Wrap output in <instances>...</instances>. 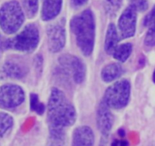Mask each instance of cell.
<instances>
[{"mask_svg": "<svg viewBox=\"0 0 155 146\" xmlns=\"http://www.w3.org/2000/svg\"><path fill=\"white\" fill-rule=\"evenodd\" d=\"M48 122L49 127L65 129L73 126L77 120V112L64 93L53 88L48 103Z\"/></svg>", "mask_w": 155, "mask_h": 146, "instance_id": "cell-1", "label": "cell"}, {"mask_svg": "<svg viewBox=\"0 0 155 146\" xmlns=\"http://www.w3.org/2000/svg\"><path fill=\"white\" fill-rule=\"evenodd\" d=\"M71 31L83 55L90 56L93 52L95 40V22L93 13L86 10L71 21Z\"/></svg>", "mask_w": 155, "mask_h": 146, "instance_id": "cell-2", "label": "cell"}, {"mask_svg": "<svg viewBox=\"0 0 155 146\" xmlns=\"http://www.w3.org/2000/svg\"><path fill=\"white\" fill-rule=\"evenodd\" d=\"M24 21L22 8L16 1L8 2L0 9V27L5 33L12 34L17 32Z\"/></svg>", "mask_w": 155, "mask_h": 146, "instance_id": "cell-3", "label": "cell"}, {"mask_svg": "<svg viewBox=\"0 0 155 146\" xmlns=\"http://www.w3.org/2000/svg\"><path fill=\"white\" fill-rule=\"evenodd\" d=\"M39 42V30L35 24H30L26 26L17 36L8 40L5 46L18 51L30 53L37 47Z\"/></svg>", "mask_w": 155, "mask_h": 146, "instance_id": "cell-4", "label": "cell"}, {"mask_svg": "<svg viewBox=\"0 0 155 146\" xmlns=\"http://www.w3.org/2000/svg\"><path fill=\"white\" fill-rule=\"evenodd\" d=\"M130 91L131 86L128 80L118 81L106 90L103 100L110 108L121 109L128 103Z\"/></svg>", "mask_w": 155, "mask_h": 146, "instance_id": "cell-5", "label": "cell"}, {"mask_svg": "<svg viewBox=\"0 0 155 146\" xmlns=\"http://www.w3.org/2000/svg\"><path fill=\"white\" fill-rule=\"evenodd\" d=\"M58 62L65 72L72 78L75 83L80 84L84 81L86 66L80 58L71 54H65L59 58Z\"/></svg>", "mask_w": 155, "mask_h": 146, "instance_id": "cell-6", "label": "cell"}, {"mask_svg": "<svg viewBox=\"0 0 155 146\" xmlns=\"http://www.w3.org/2000/svg\"><path fill=\"white\" fill-rule=\"evenodd\" d=\"M24 91L20 86L13 84L4 85L0 88V106L2 107L15 108L24 102Z\"/></svg>", "mask_w": 155, "mask_h": 146, "instance_id": "cell-7", "label": "cell"}, {"mask_svg": "<svg viewBox=\"0 0 155 146\" xmlns=\"http://www.w3.org/2000/svg\"><path fill=\"white\" fill-rule=\"evenodd\" d=\"M136 11L130 6L124 10L118 21V30L123 39L134 36L136 30Z\"/></svg>", "mask_w": 155, "mask_h": 146, "instance_id": "cell-8", "label": "cell"}, {"mask_svg": "<svg viewBox=\"0 0 155 146\" xmlns=\"http://www.w3.org/2000/svg\"><path fill=\"white\" fill-rule=\"evenodd\" d=\"M48 47L51 53H58L64 48L66 43V33L61 24H51L46 30Z\"/></svg>", "mask_w": 155, "mask_h": 146, "instance_id": "cell-9", "label": "cell"}, {"mask_svg": "<svg viewBox=\"0 0 155 146\" xmlns=\"http://www.w3.org/2000/svg\"><path fill=\"white\" fill-rule=\"evenodd\" d=\"M96 123L102 138L109 137L114 125V116L110 107L104 100L101 102L97 110Z\"/></svg>", "mask_w": 155, "mask_h": 146, "instance_id": "cell-10", "label": "cell"}, {"mask_svg": "<svg viewBox=\"0 0 155 146\" xmlns=\"http://www.w3.org/2000/svg\"><path fill=\"white\" fill-rule=\"evenodd\" d=\"M95 135L92 128L80 126L74 131L71 146H94Z\"/></svg>", "mask_w": 155, "mask_h": 146, "instance_id": "cell-11", "label": "cell"}, {"mask_svg": "<svg viewBox=\"0 0 155 146\" xmlns=\"http://www.w3.org/2000/svg\"><path fill=\"white\" fill-rule=\"evenodd\" d=\"M42 18L43 21H50L60 13L62 0H42Z\"/></svg>", "mask_w": 155, "mask_h": 146, "instance_id": "cell-12", "label": "cell"}, {"mask_svg": "<svg viewBox=\"0 0 155 146\" xmlns=\"http://www.w3.org/2000/svg\"><path fill=\"white\" fill-rule=\"evenodd\" d=\"M3 71L6 75L12 78H21L27 74V68L20 62L9 60L3 65Z\"/></svg>", "mask_w": 155, "mask_h": 146, "instance_id": "cell-13", "label": "cell"}, {"mask_svg": "<svg viewBox=\"0 0 155 146\" xmlns=\"http://www.w3.org/2000/svg\"><path fill=\"white\" fill-rule=\"evenodd\" d=\"M45 146H68L64 129L49 127V134Z\"/></svg>", "mask_w": 155, "mask_h": 146, "instance_id": "cell-14", "label": "cell"}, {"mask_svg": "<svg viewBox=\"0 0 155 146\" xmlns=\"http://www.w3.org/2000/svg\"><path fill=\"white\" fill-rule=\"evenodd\" d=\"M119 35L117 30L114 24H110L107 27L104 42V50L107 54H112L117 47Z\"/></svg>", "mask_w": 155, "mask_h": 146, "instance_id": "cell-15", "label": "cell"}, {"mask_svg": "<svg viewBox=\"0 0 155 146\" xmlns=\"http://www.w3.org/2000/svg\"><path fill=\"white\" fill-rule=\"evenodd\" d=\"M124 72L122 66L118 63H110L101 70V76L104 82H111L120 77Z\"/></svg>", "mask_w": 155, "mask_h": 146, "instance_id": "cell-16", "label": "cell"}, {"mask_svg": "<svg viewBox=\"0 0 155 146\" xmlns=\"http://www.w3.org/2000/svg\"><path fill=\"white\" fill-rule=\"evenodd\" d=\"M133 52V46L130 43H123L120 46H117L114 53H112L113 57L120 62H124L128 59Z\"/></svg>", "mask_w": 155, "mask_h": 146, "instance_id": "cell-17", "label": "cell"}, {"mask_svg": "<svg viewBox=\"0 0 155 146\" xmlns=\"http://www.w3.org/2000/svg\"><path fill=\"white\" fill-rule=\"evenodd\" d=\"M13 123V118L9 114L0 112V136L5 135L12 129Z\"/></svg>", "mask_w": 155, "mask_h": 146, "instance_id": "cell-18", "label": "cell"}, {"mask_svg": "<svg viewBox=\"0 0 155 146\" xmlns=\"http://www.w3.org/2000/svg\"><path fill=\"white\" fill-rule=\"evenodd\" d=\"M23 8L26 15L29 18H33L36 15L39 8L38 0H21Z\"/></svg>", "mask_w": 155, "mask_h": 146, "instance_id": "cell-19", "label": "cell"}, {"mask_svg": "<svg viewBox=\"0 0 155 146\" xmlns=\"http://www.w3.org/2000/svg\"><path fill=\"white\" fill-rule=\"evenodd\" d=\"M104 4L107 13L110 15H114L120 9L122 0H104Z\"/></svg>", "mask_w": 155, "mask_h": 146, "instance_id": "cell-20", "label": "cell"}, {"mask_svg": "<svg viewBox=\"0 0 155 146\" xmlns=\"http://www.w3.org/2000/svg\"><path fill=\"white\" fill-rule=\"evenodd\" d=\"M30 107L31 109L39 115H42L45 111V106L39 101L37 94H31L30 95Z\"/></svg>", "mask_w": 155, "mask_h": 146, "instance_id": "cell-21", "label": "cell"}, {"mask_svg": "<svg viewBox=\"0 0 155 146\" xmlns=\"http://www.w3.org/2000/svg\"><path fill=\"white\" fill-rule=\"evenodd\" d=\"M144 25L150 30H155V7L144 19Z\"/></svg>", "mask_w": 155, "mask_h": 146, "instance_id": "cell-22", "label": "cell"}, {"mask_svg": "<svg viewBox=\"0 0 155 146\" xmlns=\"http://www.w3.org/2000/svg\"><path fill=\"white\" fill-rule=\"evenodd\" d=\"M130 6L139 12H144L148 7V0H129Z\"/></svg>", "mask_w": 155, "mask_h": 146, "instance_id": "cell-23", "label": "cell"}, {"mask_svg": "<svg viewBox=\"0 0 155 146\" xmlns=\"http://www.w3.org/2000/svg\"><path fill=\"white\" fill-rule=\"evenodd\" d=\"M145 43L148 47L155 46V30H148V33L145 36Z\"/></svg>", "mask_w": 155, "mask_h": 146, "instance_id": "cell-24", "label": "cell"}, {"mask_svg": "<svg viewBox=\"0 0 155 146\" xmlns=\"http://www.w3.org/2000/svg\"><path fill=\"white\" fill-rule=\"evenodd\" d=\"M87 1L88 0H71V4L74 7L79 8L86 4Z\"/></svg>", "mask_w": 155, "mask_h": 146, "instance_id": "cell-25", "label": "cell"}, {"mask_svg": "<svg viewBox=\"0 0 155 146\" xmlns=\"http://www.w3.org/2000/svg\"><path fill=\"white\" fill-rule=\"evenodd\" d=\"M119 135H120L121 137H124V135H125V131H124L123 129H119Z\"/></svg>", "mask_w": 155, "mask_h": 146, "instance_id": "cell-26", "label": "cell"}, {"mask_svg": "<svg viewBox=\"0 0 155 146\" xmlns=\"http://www.w3.org/2000/svg\"><path fill=\"white\" fill-rule=\"evenodd\" d=\"M153 81H154V82L155 83V69L154 73H153Z\"/></svg>", "mask_w": 155, "mask_h": 146, "instance_id": "cell-27", "label": "cell"}]
</instances>
